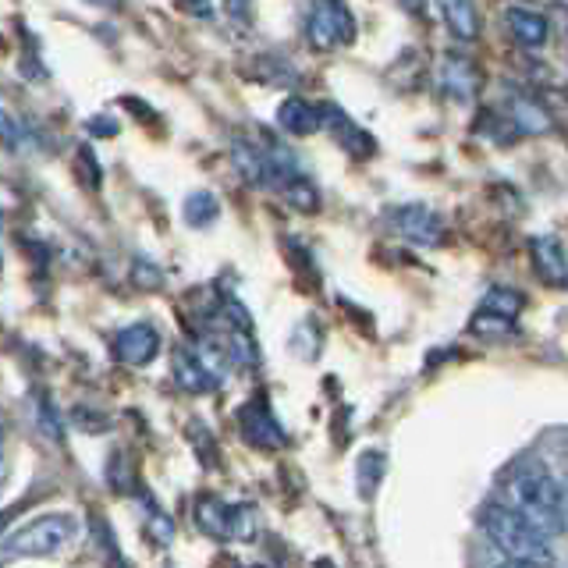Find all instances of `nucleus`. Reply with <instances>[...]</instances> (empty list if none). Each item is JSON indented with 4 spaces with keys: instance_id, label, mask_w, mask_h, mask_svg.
<instances>
[{
    "instance_id": "9",
    "label": "nucleus",
    "mask_w": 568,
    "mask_h": 568,
    "mask_svg": "<svg viewBox=\"0 0 568 568\" xmlns=\"http://www.w3.org/2000/svg\"><path fill=\"white\" fill-rule=\"evenodd\" d=\"M529 253H532V266H537L544 284H550V288H568V253L558 235L532 239Z\"/></svg>"
},
{
    "instance_id": "2",
    "label": "nucleus",
    "mask_w": 568,
    "mask_h": 568,
    "mask_svg": "<svg viewBox=\"0 0 568 568\" xmlns=\"http://www.w3.org/2000/svg\"><path fill=\"white\" fill-rule=\"evenodd\" d=\"M479 526L490 537V544L501 550L508 561H537L550 565V544L547 532L529 523L523 511H515L511 505L501 501H487L479 508Z\"/></svg>"
},
{
    "instance_id": "13",
    "label": "nucleus",
    "mask_w": 568,
    "mask_h": 568,
    "mask_svg": "<svg viewBox=\"0 0 568 568\" xmlns=\"http://www.w3.org/2000/svg\"><path fill=\"white\" fill-rule=\"evenodd\" d=\"M324 124L327 129L342 139V146L352 153V156H369L373 153V135L369 132H363L359 124H355L345 111H337V106H324Z\"/></svg>"
},
{
    "instance_id": "6",
    "label": "nucleus",
    "mask_w": 568,
    "mask_h": 568,
    "mask_svg": "<svg viewBox=\"0 0 568 568\" xmlns=\"http://www.w3.org/2000/svg\"><path fill=\"white\" fill-rule=\"evenodd\" d=\"M195 526L213 540H239L248 532V508L224 505L217 497H200L195 501Z\"/></svg>"
},
{
    "instance_id": "7",
    "label": "nucleus",
    "mask_w": 568,
    "mask_h": 568,
    "mask_svg": "<svg viewBox=\"0 0 568 568\" xmlns=\"http://www.w3.org/2000/svg\"><path fill=\"white\" fill-rule=\"evenodd\" d=\"M221 327H224V342L239 363H256V331L248 313L239 306L235 298L221 302Z\"/></svg>"
},
{
    "instance_id": "12",
    "label": "nucleus",
    "mask_w": 568,
    "mask_h": 568,
    "mask_svg": "<svg viewBox=\"0 0 568 568\" xmlns=\"http://www.w3.org/2000/svg\"><path fill=\"white\" fill-rule=\"evenodd\" d=\"M277 121H281V129L292 135H313L316 129H324V106H316L302 97H288L277 106Z\"/></svg>"
},
{
    "instance_id": "1",
    "label": "nucleus",
    "mask_w": 568,
    "mask_h": 568,
    "mask_svg": "<svg viewBox=\"0 0 568 568\" xmlns=\"http://www.w3.org/2000/svg\"><path fill=\"white\" fill-rule=\"evenodd\" d=\"M508 505L523 511L529 523H537L547 537H558L568 526V501L555 476L537 462H519L505 479Z\"/></svg>"
},
{
    "instance_id": "3",
    "label": "nucleus",
    "mask_w": 568,
    "mask_h": 568,
    "mask_svg": "<svg viewBox=\"0 0 568 568\" xmlns=\"http://www.w3.org/2000/svg\"><path fill=\"white\" fill-rule=\"evenodd\" d=\"M75 532H79V523L71 519V515L50 511L11 529L4 540V555L8 558H50V555H58L68 540H75Z\"/></svg>"
},
{
    "instance_id": "10",
    "label": "nucleus",
    "mask_w": 568,
    "mask_h": 568,
    "mask_svg": "<svg viewBox=\"0 0 568 568\" xmlns=\"http://www.w3.org/2000/svg\"><path fill=\"white\" fill-rule=\"evenodd\" d=\"M160 352V334L150 324H129L114 337V355L129 366H146Z\"/></svg>"
},
{
    "instance_id": "15",
    "label": "nucleus",
    "mask_w": 568,
    "mask_h": 568,
    "mask_svg": "<svg viewBox=\"0 0 568 568\" xmlns=\"http://www.w3.org/2000/svg\"><path fill=\"white\" fill-rule=\"evenodd\" d=\"M444 85H448L458 100H469L479 85L476 64L469 58H448V64H444Z\"/></svg>"
},
{
    "instance_id": "4",
    "label": "nucleus",
    "mask_w": 568,
    "mask_h": 568,
    "mask_svg": "<svg viewBox=\"0 0 568 568\" xmlns=\"http://www.w3.org/2000/svg\"><path fill=\"white\" fill-rule=\"evenodd\" d=\"M355 36V18L345 4H313L306 11V40L316 50H337Z\"/></svg>"
},
{
    "instance_id": "17",
    "label": "nucleus",
    "mask_w": 568,
    "mask_h": 568,
    "mask_svg": "<svg viewBox=\"0 0 568 568\" xmlns=\"http://www.w3.org/2000/svg\"><path fill=\"white\" fill-rule=\"evenodd\" d=\"M384 469H387V455L381 448H369V452L359 455V466H355V479H359V494L363 497L377 494V484L384 479Z\"/></svg>"
},
{
    "instance_id": "18",
    "label": "nucleus",
    "mask_w": 568,
    "mask_h": 568,
    "mask_svg": "<svg viewBox=\"0 0 568 568\" xmlns=\"http://www.w3.org/2000/svg\"><path fill=\"white\" fill-rule=\"evenodd\" d=\"M281 195H284V200H288L295 210H302V213L316 210V203H320V200H316V185H313L302 171H295V174L284 178V182H281Z\"/></svg>"
},
{
    "instance_id": "16",
    "label": "nucleus",
    "mask_w": 568,
    "mask_h": 568,
    "mask_svg": "<svg viewBox=\"0 0 568 568\" xmlns=\"http://www.w3.org/2000/svg\"><path fill=\"white\" fill-rule=\"evenodd\" d=\"M440 14L448 18V29H452L455 40H462V43H473V40H476V32H479V14H476L473 4H458V0H455V4H444Z\"/></svg>"
},
{
    "instance_id": "21",
    "label": "nucleus",
    "mask_w": 568,
    "mask_h": 568,
    "mask_svg": "<svg viewBox=\"0 0 568 568\" xmlns=\"http://www.w3.org/2000/svg\"><path fill=\"white\" fill-rule=\"evenodd\" d=\"M217 213H221V206H217V200H213L210 192H192L189 200H185V221L192 227L213 224V221H217Z\"/></svg>"
},
{
    "instance_id": "14",
    "label": "nucleus",
    "mask_w": 568,
    "mask_h": 568,
    "mask_svg": "<svg viewBox=\"0 0 568 568\" xmlns=\"http://www.w3.org/2000/svg\"><path fill=\"white\" fill-rule=\"evenodd\" d=\"M505 18H508V29H511V36L519 40L523 47H529V50H537V47H544L547 43V18L540 14V11H529V8H508L505 11Z\"/></svg>"
},
{
    "instance_id": "5",
    "label": "nucleus",
    "mask_w": 568,
    "mask_h": 568,
    "mask_svg": "<svg viewBox=\"0 0 568 568\" xmlns=\"http://www.w3.org/2000/svg\"><path fill=\"white\" fill-rule=\"evenodd\" d=\"M390 227L398 231L402 239L416 242V245H440L444 242V221L434 206L426 203H402L387 210Z\"/></svg>"
},
{
    "instance_id": "23",
    "label": "nucleus",
    "mask_w": 568,
    "mask_h": 568,
    "mask_svg": "<svg viewBox=\"0 0 568 568\" xmlns=\"http://www.w3.org/2000/svg\"><path fill=\"white\" fill-rule=\"evenodd\" d=\"M497 568H547V565H537V561H505V565H497Z\"/></svg>"
},
{
    "instance_id": "20",
    "label": "nucleus",
    "mask_w": 568,
    "mask_h": 568,
    "mask_svg": "<svg viewBox=\"0 0 568 568\" xmlns=\"http://www.w3.org/2000/svg\"><path fill=\"white\" fill-rule=\"evenodd\" d=\"M523 306H526V298L519 292H511V288H490L487 298H484V306H479V310L501 316V320H511V324H515V316L523 313Z\"/></svg>"
},
{
    "instance_id": "22",
    "label": "nucleus",
    "mask_w": 568,
    "mask_h": 568,
    "mask_svg": "<svg viewBox=\"0 0 568 568\" xmlns=\"http://www.w3.org/2000/svg\"><path fill=\"white\" fill-rule=\"evenodd\" d=\"M469 331H473V334H484V337H508V334L515 331V324H511V320H501V316H494V313H484V310H479L476 320L469 324Z\"/></svg>"
},
{
    "instance_id": "11",
    "label": "nucleus",
    "mask_w": 568,
    "mask_h": 568,
    "mask_svg": "<svg viewBox=\"0 0 568 568\" xmlns=\"http://www.w3.org/2000/svg\"><path fill=\"white\" fill-rule=\"evenodd\" d=\"M174 381H178V387L192 390V395H206V390H217V384H221L213 366L192 348H174Z\"/></svg>"
},
{
    "instance_id": "19",
    "label": "nucleus",
    "mask_w": 568,
    "mask_h": 568,
    "mask_svg": "<svg viewBox=\"0 0 568 568\" xmlns=\"http://www.w3.org/2000/svg\"><path fill=\"white\" fill-rule=\"evenodd\" d=\"M511 129L537 135V132H547L550 129V118H547L544 106L529 103V100H515L511 103Z\"/></svg>"
},
{
    "instance_id": "8",
    "label": "nucleus",
    "mask_w": 568,
    "mask_h": 568,
    "mask_svg": "<svg viewBox=\"0 0 568 568\" xmlns=\"http://www.w3.org/2000/svg\"><path fill=\"white\" fill-rule=\"evenodd\" d=\"M239 426H242V437L256 448L274 452L284 444V426L274 419V413L266 408V402H248L242 413H239Z\"/></svg>"
}]
</instances>
